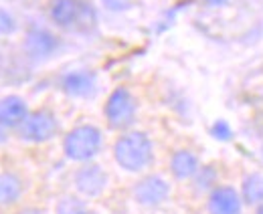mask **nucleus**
Segmentation results:
<instances>
[{"mask_svg": "<svg viewBox=\"0 0 263 214\" xmlns=\"http://www.w3.org/2000/svg\"><path fill=\"white\" fill-rule=\"evenodd\" d=\"M23 194V184L14 174H0V206L14 204Z\"/></svg>", "mask_w": 263, "mask_h": 214, "instance_id": "14", "label": "nucleus"}, {"mask_svg": "<svg viewBox=\"0 0 263 214\" xmlns=\"http://www.w3.org/2000/svg\"><path fill=\"white\" fill-rule=\"evenodd\" d=\"M209 212L211 214H241L243 198L231 186H219L209 196Z\"/></svg>", "mask_w": 263, "mask_h": 214, "instance_id": "6", "label": "nucleus"}, {"mask_svg": "<svg viewBox=\"0 0 263 214\" xmlns=\"http://www.w3.org/2000/svg\"><path fill=\"white\" fill-rule=\"evenodd\" d=\"M170 170L174 174V178L178 180H189L193 176H197L198 172V158L189 150H178L170 160Z\"/></svg>", "mask_w": 263, "mask_h": 214, "instance_id": "12", "label": "nucleus"}, {"mask_svg": "<svg viewBox=\"0 0 263 214\" xmlns=\"http://www.w3.org/2000/svg\"><path fill=\"white\" fill-rule=\"evenodd\" d=\"M198 178H197V184L198 188H209L211 184L215 182V178H217V174H215V170L211 168V166H206V168H198Z\"/></svg>", "mask_w": 263, "mask_h": 214, "instance_id": "18", "label": "nucleus"}, {"mask_svg": "<svg viewBox=\"0 0 263 214\" xmlns=\"http://www.w3.org/2000/svg\"><path fill=\"white\" fill-rule=\"evenodd\" d=\"M29 107L23 97L8 95L0 101V125L2 127H16L27 120Z\"/></svg>", "mask_w": 263, "mask_h": 214, "instance_id": "10", "label": "nucleus"}, {"mask_svg": "<svg viewBox=\"0 0 263 214\" xmlns=\"http://www.w3.org/2000/svg\"><path fill=\"white\" fill-rule=\"evenodd\" d=\"M75 186L85 196H99L107 186V174L98 164H87L75 174Z\"/></svg>", "mask_w": 263, "mask_h": 214, "instance_id": "7", "label": "nucleus"}, {"mask_svg": "<svg viewBox=\"0 0 263 214\" xmlns=\"http://www.w3.org/2000/svg\"><path fill=\"white\" fill-rule=\"evenodd\" d=\"M206 6H213V8H219V6H225L229 0H202Z\"/></svg>", "mask_w": 263, "mask_h": 214, "instance_id": "19", "label": "nucleus"}, {"mask_svg": "<svg viewBox=\"0 0 263 214\" xmlns=\"http://www.w3.org/2000/svg\"><path fill=\"white\" fill-rule=\"evenodd\" d=\"M170 194V186L160 176H146L134 186V198L144 206H158Z\"/></svg>", "mask_w": 263, "mask_h": 214, "instance_id": "5", "label": "nucleus"}, {"mask_svg": "<svg viewBox=\"0 0 263 214\" xmlns=\"http://www.w3.org/2000/svg\"><path fill=\"white\" fill-rule=\"evenodd\" d=\"M255 214H263V204H259V208H257V212Z\"/></svg>", "mask_w": 263, "mask_h": 214, "instance_id": "21", "label": "nucleus"}, {"mask_svg": "<svg viewBox=\"0 0 263 214\" xmlns=\"http://www.w3.org/2000/svg\"><path fill=\"white\" fill-rule=\"evenodd\" d=\"M61 87L71 97H91L98 89V79H96V73L85 71V69L71 71L63 77Z\"/></svg>", "mask_w": 263, "mask_h": 214, "instance_id": "9", "label": "nucleus"}, {"mask_svg": "<svg viewBox=\"0 0 263 214\" xmlns=\"http://www.w3.org/2000/svg\"><path fill=\"white\" fill-rule=\"evenodd\" d=\"M211 135L215 140H219V142H229L233 138V129H231V125L227 122L219 120V122H215L211 125Z\"/></svg>", "mask_w": 263, "mask_h": 214, "instance_id": "15", "label": "nucleus"}, {"mask_svg": "<svg viewBox=\"0 0 263 214\" xmlns=\"http://www.w3.org/2000/svg\"><path fill=\"white\" fill-rule=\"evenodd\" d=\"M4 142H6V133H4V129L0 125V144H4Z\"/></svg>", "mask_w": 263, "mask_h": 214, "instance_id": "20", "label": "nucleus"}, {"mask_svg": "<svg viewBox=\"0 0 263 214\" xmlns=\"http://www.w3.org/2000/svg\"><path fill=\"white\" fill-rule=\"evenodd\" d=\"M59 214H91V212H89L83 204H79V202L67 198V200H63V202L59 204Z\"/></svg>", "mask_w": 263, "mask_h": 214, "instance_id": "16", "label": "nucleus"}, {"mask_svg": "<svg viewBox=\"0 0 263 214\" xmlns=\"http://www.w3.org/2000/svg\"><path fill=\"white\" fill-rule=\"evenodd\" d=\"M57 129H59L57 118L47 109H39L29 113L27 120L21 123V138L33 144H43L55 138Z\"/></svg>", "mask_w": 263, "mask_h": 214, "instance_id": "4", "label": "nucleus"}, {"mask_svg": "<svg viewBox=\"0 0 263 214\" xmlns=\"http://www.w3.org/2000/svg\"><path fill=\"white\" fill-rule=\"evenodd\" d=\"M136 99L126 87L114 89L105 101V120L114 129H126L136 120Z\"/></svg>", "mask_w": 263, "mask_h": 214, "instance_id": "3", "label": "nucleus"}, {"mask_svg": "<svg viewBox=\"0 0 263 214\" xmlns=\"http://www.w3.org/2000/svg\"><path fill=\"white\" fill-rule=\"evenodd\" d=\"M16 31V21L6 10H0V34H12Z\"/></svg>", "mask_w": 263, "mask_h": 214, "instance_id": "17", "label": "nucleus"}, {"mask_svg": "<svg viewBox=\"0 0 263 214\" xmlns=\"http://www.w3.org/2000/svg\"><path fill=\"white\" fill-rule=\"evenodd\" d=\"M101 131L96 125H77L63 140V152L73 162H87L101 150Z\"/></svg>", "mask_w": 263, "mask_h": 214, "instance_id": "2", "label": "nucleus"}, {"mask_svg": "<svg viewBox=\"0 0 263 214\" xmlns=\"http://www.w3.org/2000/svg\"><path fill=\"white\" fill-rule=\"evenodd\" d=\"M241 198L245 204H263V174H249L241 186Z\"/></svg>", "mask_w": 263, "mask_h": 214, "instance_id": "13", "label": "nucleus"}, {"mask_svg": "<svg viewBox=\"0 0 263 214\" xmlns=\"http://www.w3.org/2000/svg\"><path fill=\"white\" fill-rule=\"evenodd\" d=\"M83 6L77 0H53L51 4V18L59 27H73L81 16Z\"/></svg>", "mask_w": 263, "mask_h": 214, "instance_id": "11", "label": "nucleus"}, {"mask_svg": "<svg viewBox=\"0 0 263 214\" xmlns=\"http://www.w3.org/2000/svg\"><path fill=\"white\" fill-rule=\"evenodd\" d=\"M152 142L144 131H130L122 135L114 146L116 162L128 172L144 170L152 162Z\"/></svg>", "mask_w": 263, "mask_h": 214, "instance_id": "1", "label": "nucleus"}, {"mask_svg": "<svg viewBox=\"0 0 263 214\" xmlns=\"http://www.w3.org/2000/svg\"><path fill=\"white\" fill-rule=\"evenodd\" d=\"M25 49L34 59H45V57L53 55L59 49V41H57V36L53 32H49L47 29L34 27V29L27 32Z\"/></svg>", "mask_w": 263, "mask_h": 214, "instance_id": "8", "label": "nucleus"}]
</instances>
